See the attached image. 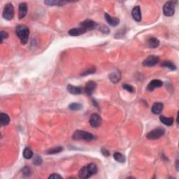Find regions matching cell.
Segmentation results:
<instances>
[{"instance_id":"cell-3","label":"cell","mask_w":179,"mask_h":179,"mask_svg":"<svg viewBox=\"0 0 179 179\" xmlns=\"http://www.w3.org/2000/svg\"><path fill=\"white\" fill-rule=\"evenodd\" d=\"M72 139L74 140H85L87 141H92L95 139V137L92 134L85 132V131L82 130H76V132H74L73 136H72Z\"/></svg>"},{"instance_id":"cell-19","label":"cell","mask_w":179,"mask_h":179,"mask_svg":"<svg viewBox=\"0 0 179 179\" xmlns=\"http://www.w3.org/2000/svg\"><path fill=\"white\" fill-rule=\"evenodd\" d=\"M147 45L149 48L151 49H156V48L158 47L160 45V41L157 39L155 38V37H151L147 41Z\"/></svg>"},{"instance_id":"cell-18","label":"cell","mask_w":179,"mask_h":179,"mask_svg":"<svg viewBox=\"0 0 179 179\" xmlns=\"http://www.w3.org/2000/svg\"><path fill=\"white\" fill-rule=\"evenodd\" d=\"M86 32H87L86 29H85L83 28H73L69 31V34L72 36H77L82 35V34H85Z\"/></svg>"},{"instance_id":"cell-12","label":"cell","mask_w":179,"mask_h":179,"mask_svg":"<svg viewBox=\"0 0 179 179\" xmlns=\"http://www.w3.org/2000/svg\"><path fill=\"white\" fill-rule=\"evenodd\" d=\"M104 17H105V20L106 22L108 23L109 25H110L113 27H116L119 25L120 19L116 17H112L108 13H105L104 14Z\"/></svg>"},{"instance_id":"cell-25","label":"cell","mask_w":179,"mask_h":179,"mask_svg":"<svg viewBox=\"0 0 179 179\" xmlns=\"http://www.w3.org/2000/svg\"><path fill=\"white\" fill-rule=\"evenodd\" d=\"M113 158L116 162L119 163H125L126 160L125 156L121 153H115L113 154Z\"/></svg>"},{"instance_id":"cell-7","label":"cell","mask_w":179,"mask_h":179,"mask_svg":"<svg viewBox=\"0 0 179 179\" xmlns=\"http://www.w3.org/2000/svg\"><path fill=\"white\" fill-rule=\"evenodd\" d=\"M160 58L158 56L150 55L143 62V65L144 66H153L156 65L159 62Z\"/></svg>"},{"instance_id":"cell-8","label":"cell","mask_w":179,"mask_h":179,"mask_svg":"<svg viewBox=\"0 0 179 179\" xmlns=\"http://www.w3.org/2000/svg\"><path fill=\"white\" fill-rule=\"evenodd\" d=\"M89 122L92 127H98L101 124V118L97 113H93L90 117Z\"/></svg>"},{"instance_id":"cell-5","label":"cell","mask_w":179,"mask_h":179,"mask_svg":"<svg viewBox=\"0 0 179 179\" xmlns=\"http://www.w3.org/2000/svg\"><path fill=\"white\" fill-rule=\"evenodd\" d=\"M164 133L165 130L163 129V128L161 127L156 128V129L152 130L151 132L148 133V134H147V138L151 140L158 139L162 137V136L164 134Z\"/></svg>"},{"instance_id":"cell-11","label":"cell","mask_w":179,"mask_h":179,"mask_svg":"<svg viewBox=\"0 0 179 179\" xmlns=\"http://www.w3.org/2000/svg\"><path fill=\"white\" fill-rule=\"evenodd\" d=\"M109 79L113 83H117L121 79V73L117 69H114V70L109 74Z\"/></svg>"},{"instance_id":"cell-1","label":"cell","mask_w":179,"mask_h":179,"mask_svg":"<svg viewBox=\"0 0 179 179\" xmlns=\"http://www.w3.org/2000/svg\"><path fill=\"white\" fill-rule=\"evenodd\" d=\"M97 165L94 163H91V164H87V166L83 167L81 169H80L79 174V177L81 178H88L91 177L92 176L96 174L97 173Z\"/></svg>"},{"instance_id":"cell-9","label":"cell","mask_w":179,"mask_h":179,"mask_svg":"<svg viewBox=\"0 0 179 179\" xmlns=\"http://www.w3.org/2000/svg\"><path fill=\"white\" fill-rule=\"evenodd\" d=\"M97 24L96 23L95 21H93L92 20H85L83 22H82L81 23V27L83 28H84L86 30H92V29H95L96 27H97Z\"/></svg>"},{"instance_id":"cell-2","label":"cell","mask_w":179,"mask_h":179,"mask_svg":"<svg viewBox=\"0 0 179 179\" xmlns=\"http://www.w3.org/2000/svg\"><path fill=\"white\" fill-rule=\"evenodd\" d=\"M15 33L23 45H25L28 43L30 33L28 27L24 25H18L15 28Z\"/></svg>"},{"instance_id":"cell-21","label":"cell","mask_w":179,"mask_h":179,"mask_svg":"<svg viewBox=\"0 0 179 179\" xmlns=\"http://www.w3.org/2000/svg\"><path fill=\"white\" fill-rule=\"evenodd\" d=\"M160 120L163 124L167 125V126H171L173 123V117H166L164 116H160Z\"/></svg>"},{"instance_id":"cell-28","label":"cell","mask_w":179,"mask_h":179,"mask_svg":"<svg viewBox=\"0 0 179 179\" xmlns=\"http://www.w3.org/2000/svg\"><path fill=\"white\" fill-rule=\"evenodd\" d=\"M96 71V68L94 67H90V68H87V69H85V70L83 72V73L81 74V76H87V75H89V74H92L95 73Z\"/></svg>"},{"instance_id":"cell-31","label":"cell","mask_w":179,"mask_h":179,"mask_svg":"<svg viewBox=\"0 0 179 179\" xmlns=\"http://www.w3.org/2000/svg\"><path fill=\"white\" fill-rule=\"evenodd\" d=\"M122 87H123L125 90H127V91L130 92H134V88L132 85H131L130 84L125 83V84L122 85Z\"/></svg>"},{"instance_id":"cell-26","label":"cell","mask_w":179,"mask_h":179,"mask_svg":"<svg viewBox=\"0 0 179 179\" xmlns=\"http://www.w3.org/2000/svg\"><path fill=\"white\" fill-rule=\"evenodd\" d=\"M33 152L29 148H26L23 151V157L25 159H31L33 157Z\"/></svg>"},{"instance_id":"cell-30","label":"cell","mask_w":179,"mask_h":179,"mask_svg":"<svg viewBox=\"0 0 179 179\" xmlns=\"http://www.w3.org/2000/svg\"><path fill=\"white\" fill-rule=\"evenodd\" d=\"M9 37V33L6 31H1L0 32V41L1 43H3L4 40H6Z\"/></svg>"},{"instance_id":"cell-34","label":"cell","mask_w":179,"mask_h":179,"mask_svg":"<svg viewBox=\"0 0 179 179\" xmlns=\"http://www.w3.org/2000/svg\"><path fill=\"white\" fill-rule=\"evenodd\" d=\"M101 153H102L105 157H108V156H109V155H110L109 152L105 148H101Z\"/></svg>"},{"instance_id":"cell-14","label":"cell","mask_w":179,"mask_h":179,"mask_svg":"<svg viewBox=\"0 0 179 179\" xmlns=\"http://www.w3.org/2000/svg\"><path fill=\"white\" fill-rule=\"evenodd\" d=\"M132 15L134 20L137 21V22H140L141 20V12L139 6H137L133 8L132 11Z\"/></svg>"},{"instance_id":"cell-4","label":"cell","mask_w":179,"mask_h":179,"mask_svg":"<svg viewBox=\"0 0 179 179\" xmlns=\"http://www.w3.org/2000/svg\"><path fill=\"white\" fill-rule=\"evenodd\" d=\"M14 8L11 3H8L5 5L3 9L2 15L4 19L7 20H11L14 17Z\"/></svg>"},{"instance_id":"cell-10","label":"cell","mask_w":179,"mask_h":179,"mask_svg":"<svg viewBox=\"0 0 179 179\" xmlns=\"http://www.w3.org/2000/svg\"><path fill=\"white\" fill-rule=\"evenodd\" d=\"M96 87H97V84H96L95 82L92 81H88L86 83V85H85V92H86V94L87 95H89V96L92 95L93 94V92H95Z\"/></svg>"},{"instance_id":"cell-33","label":"cell","mask_w":179,"mask_h":179,"mask_svg":"<svg viewBox=\"0 0 179 179\" xmlns=\"http://www.w3.org/2000/svg\"><path fill=\"white\" fill-rule=\"evenodd\" d=\"M49 178H62V177L60 175H59L58 173H53L49 176Z\"/></svg>"},{"instance_id":"cell-13","label":"cell","mask_w":179,"mask_h":179,"mask_svg":"<svg viewBox=\"0 0 179 179\" xmlns=\"http://www.w3.org/2000/svg\"><path fill=\"white\" fill-rule=\"evenodd\" d=\"M163 85V82L160 80H153L151 81L147 86V90L148 91H153V90L156 87H160Z\"/></svg>"},{"instance_id":"cell-23","label":"cell","mask_w":179,"mask_h":179,"mask_svg":"<svg viewBox=\"0 0 179 179\" xmlns=\"http://www.w3.org/2000/svg\"><path fill=\"white\" fill-rule=\"evenodd\" d=\"M63 151V147L62 146H57V147H54V148H50L49 150L46 151V154L48 155H53V154H57L60 153Z\"/></svg>"},{"instance_id":"cell-35","label":"cell","mask_w":179,"mask_h":179,"mask_svg":"<svg viewBox=\"0 0 179 179\" xmlns=\"http://www.w3.org/2000/svg\"><path fill=\"white\" fill-rule=\"evenodd\" d=\"M176 170L178 171L179 170V167H178V160H176Z\"/></svg>"},{"instance_id":"cell-15","label":"cell","mask_w":179,"mask_h":179,"mask_svg":"<svg viewBox=\"0 0 179 179\" xmlns=\"http://www.w3.org/2000/svg\"><path fill=\"white\" fill-rule=\"evenodd\" d=\"M27 13H28V5L25 2H22L19 4V9H18V16L20 19L25 17Z\"/></svg>"},{"instance_id":"cell-17","label":"cell","mask_w":179,"mask_h":179,"mask_svg":"<svg viewBox=\"0 0 179 179\" xmlns=\"http://www.w3.org/2000/svg\"><path fill=\"white\" fill-rule=\"evenodd\" d=\"M163 109H164V104L160 102H156L154 103L152 106L151 111L153 113L157 115L161 113Z\"/></svg>"},{"instance_id":"cell-22","label":"cell","mask_w":179,"mask_h":179,"mask_svg":"<svg viewBox=\"0 0 179 179\" xmlns=\"http://www.w3.org/2000/svg\"><path fill=\"white\" fill-rule=\"evenodd\" d=\"M0 122L2 126H6L10 122V117L6 113H1L0 114Z\"/></svg>"},{"instance_id":"cell-24","label":"cell","mask_w":179,"mask_h":179,"mask_svg":"<svg viewBox=\"0 0 179 179\" xmlns=\"http://www.w3.org/2000/svg\"><path fill=\"white\" fill-rule=\"evenodd\" d=\"M161 66L169 69L172 71H174L176 69V66L171 61H164V62H162Z\"/></svg>"},{"instance_id":"cell-20","label":"cell","mask_w":179,"mask_h":179,"mask_svg":"<svg viewBox=\"0 0 179 179\" xmlns=\"http://www.w3.org/2000/svg\"><path fill=\"white\" fill-rule=\"evenodd\" d=\"M66 3H67L66 2L54 1V0H49V1L44 2V4H46V5H48V6H62Z\"/></svg>"},{"instance_id":"cell-16","label":"cell","mask_w":179,"mask_h":179,"mask_svg":"<svg viewBox=\"0 0 179 179\" xmlns=\"http://www.w3.org/2000/svg\"><path fill=\"white\" fill-rule=\"evenodd\" d=\"M66 89H67V91L72 95H80L81 94L83 91L81 87L74 86V85H72L71 84H69L67 85Z\"/></svg>"},{"instance_id":"cell-6","label":"cell","mask_w":179,"mask_h":179,"mask_svg":"<svg viewBox=\"0 0 179 179\" xmlns=\"http://www.w3.org/2000/svg\"><path fill=\"white\" fill-rule=\"evenodd\" d=\"M163 13L166 16H172L175 13V5L173 2H167L163 6Z\"/></svg>"},{"instance_id":"cell-27","label":"cell","mask_w":179,"mask_h":179,"mask_svg":"<svg viewBox=\"0 0 179 179\" xmlns=\"http://www.w3.org/2000/svg\"><path fill=\"white\" fill-rule=\"evenodd\" d=\"M69 108L72 111H79L82 109L83 105L79 103H71V104H69Z\"/></svg>"},{"instance_id":"cell-29","label":"cell","mask_w":179,"mask_h":179,"mask_svg":"<svg viewBox=\"0 0 179 179\" xmlns=\"http://www.w3.org/2000/svg\"><path fill=\"white\" fill-rule=\"evenodd\" d=\"M42 159L41 157L37 156V155H35V156H34V158H33V164L36 165V166H39V165H41L42 164Z\"/></svg>"},{"instance_id":"cell-32","label":"cell","mask_w":179,"mask_h":179,"mask_svg":"<svg viewBox=\"0 0 179 179\" xmlns=\"http://www.w3.org/2000/svg\"><path fill=\"white\" fill-rule=\"evenodd\" d=\"M22 173H23V174L25 176H29L32 173L31 169H29V167H24L23 169H22Z\"/></svg>"}]
</instances>
